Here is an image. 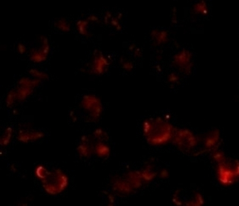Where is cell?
<instances>
[{"instance_id": "7c38bea8", "label": "cell", "mask_w": 239, "mask_h": 206, "mask_svg": "<svg viewBox=\"0 0 239 206\" xmlns=\"http://www.w3.org/2000/svg\"><path fill=\"white\" fill-rule=\"evenodd\" d=\"M95 140L92 135H83L81 136L80 142L77 146V151L80 157L89 158L94 154Z\"/></svg>"}, {"instance_id": "603a6c76", "label": "cell", "mask_w": 239, "mask_h": 206, "mask_svg": "<svg viewBox=\"0 0 239 206\" xmlns=\"http://www.w3.org/2000/svg\"><path fill=\"white\" fill-rule=\"evenodd\" d=\"M96 141H102L107 142L109 140V136L107 132L102 128L98 127L93 131L92 134Z\"/></svg>"}, {"instance_id": "4dcf8cb0", "label": "cell", "mask_w": 239, "mask_h": 206, "mask_svg": "<svg viewBox=\"0 0 239 206\" xmlns=\"http://www.w3.org/2000/svg\"><path fill=\"white\" fill-rule=\"evenodd\" d=\"M119 21L120 20L116 17H113L110 21L111 25L114 27L118 31H120L122 29V26L120 25Z\"/></svg>"}, {"instance_id": "ab89813d", "label": "cell", "mask_w": 239, "mask_h": 206, "mask_svg": "<svg viewBox=\"0 0 239 206\" xmlns=\"http://www.w3.org/2000/svg\"><path fill=\"white\" fill-rule=\"evenodd\" d=\"M122 16H123V14L122 13H119L116 18L118 19L119 20H121V19L122 18Z\"/></svg>"}, {"instance_id": "e0dca14e", "label": "cell", "mask_w": 239, "mask_h": 206, "mask_svg": "<svg viewBox=\"0 0 239 206\" xmlns=\"http://www.w3.org/2000/svg\"><path fill=\"white\" fill-rule=\"evenodd\" d=\"M151 36L154 45L157 46L165 44L169 40V33L166 30L154 29L151 31Z\"/></svg>"}, {"instance_id": "7402d4cb", "label": "cell", "mask_w": 239, "mask_h": 206, "mask_svg": "<svg viewBox=\"0 0 239 206\" xmlns=\"http://www.w3.org/2000/svg\"><path fill=\"white\" fill-rule=\"evenodd\" d=\"M54 26L63 33H68L71 30V24L65 18L58 19L54 23Z\"/></svg>"}, {"instance_id": "d6986e66", "label": "cell", "mask_w": 239, "mask_h": 206, "mask_svg": "<svg viewBox=\"0 0 239 206\" xmlns=\"http://www.w3.org/2000/svg\"><path fill=\"white\" fill-rule=\"evenodd\" d=\"M41 82L42 81L39 79L23 76L19 79L18 82V86H23L35 89V88H37L40 85Z\"/></svg>"}, {"instance_id": "d590c367", "label": "cell", "mask_w": 239, "mask_h": 206, "mask_svg": "<svg viewBox=\"0 0 239 206\" xmlns=\"http://www.w3.org/2000/svg\"><path fill=\"white\" fill-rule=\"evenodd\" d=\"M133 51H134V55L136 58H140L142 56V52L140 49L137 47Z\"/></svg>"}, {"instance_id": "44dd1931", "label": "cell", "mask_w": 239, "mask_h": 206, "mask_svg": "<svg viewBox=\"0 0 239 206\" xmlns=\"http://www.w3.org/2000/svg\"><path fill=\"white\" fill-rule=\"evenodd\" d=\"M193 11L195 14L206 16L208 13V7L206 1L201 0L196 3L193 6Z\"/></svg>"}, {"instance_id": "60d3db41", "label": "cell", "mask_w": 239, "mask_h": 206, "mask_svg": "<svg viewBox=\"0 0 239 206\" xmlns=\"http://www.w3.org/2000/svg\"><path fill=\"white\" fill-rule=\"evenodd\" d=\"M156 70H157L158 71H161V70H162V67H161L160 65H157L156 66Z\"/></svg>"}, {"instance_id": "8992f818", "label": "cell", "mask_w": 239, "mask_h": 206, "mask_svg": "<svg viewBox=\"0 0 239 206\" xmlns=\"http://www.w3.org/2000/svg\"><path fill=\"white\" fill-rule=\"evenodd\" d=\"M184 189H177L172 196V203L175 206H203L204 198L197 191H185Z\"/></svg>"}, {"instance_id": "2e32d148", "label": "cell", "mask_w": 239, "mask_h": 206, "mask_svg": "<svg viewBox=\"0 0 239 206\" xmlns=\"http://www.w3.org/2000/svg\"><path fill=\"white\" fill-rule=\"evenodd\" d=\"M94 154L102 159H107L111 154L110 147L106 142L96 141L94 147Z\"/></svg>"}, {"instance_id": "83f0119b", "label": "cell", "mask_w": 239, "mask_h": 206, "mask_svg": "<svg viewBox=\"0 0 239 206\" xmlns=\"http://www.w3.org/2000/svg\"><path fill=\"white\" fill-rule=\"evenodd\" d=\"M120 62L121 64V67L126 71H131L134 68V64L131 61H129L125 58H121Z\"/></svg>"}, {"instance_id": "5bb4252c", "label": "cell", "mask_w": 239, "mask_h": 206, "mask_svg": "<svg viewBox=\"0 0 239 206\" xmlns=\"http://www.w3.org/2000/svg\"><path fill=\"white\" fill-rule=\"evenodd\" d=\"M139 170L145 184L151 183L157 177L158 171L156 170L153 162L150 160Z\"/></svg>"}, {"instance_id": "52a82bcc", "label": "cell", "mask_w": 239, "mask_h": 206, "mask_svg": "<svg viewBox=\"0 0 239 206\" xmlns=\"http://www.w3.org/2000/svg\"><path fill=\"white\" fill-rule=\"evenodd\" d=\"M221 142V134L217 129L211 130L199 137V144L197 148L193 153L195 156L202 155L204 154L213 153L218 150Z\"/></svg>"}, {"instance_id": "74e56055", "label": "cell", "mask_w": 239, "mask_h": 206, "mask_svg": "<svg viewBox=\"0 0 239 206\" xmlns=\"http://www.w3.org/2000/svg\"><path fill=\"white\" fill-rule=\"evenodd\" d=\"M136 47L137 46L135 45V44H131V45H130V46L129 47V49L130 51H133Z\"/></svg>"}, {"instance_id": "9c48e42d", "label": "cell", "mask_w": 239, "mask_h": 206, "mask_svg": "<svg viewBox=\"0 0 239 206\" xmlns=\"http://www.w3.org/2000/svg\"><path fill=\"white\" fill-rule=\"evenodd\" d=\"M109 56H105L102 51L95 49L90 64L89 73L94 75H102L108 71L111 64Z\"/></svg>"}, {"instance_id": "836d02e7", "label": "cell", "mask_w": 239, "mask_h": 206, "mask_svg": "<svg viewBox=\"0 0 239 206\" xmlns=\"http://www.w3.org/2000/svg\"><path fill=\"white\" fill-rule=\"evenodd\" d=\"M177 8L175 7H173L172 10V22L174 24L177 23Z\"/></svg>"}, {"instance_id": "d6a6232c", "label": "cell", "mask_w": 239, "mask_h": 206, "mask_svg": "<svg viewBox=\"0 0 239 206\" xmlns=\"http://www.w3.org/2000/svg\"><path fill=\"white\" fill-rule=\"evenodd\" d=\"M112 18H113V16H112V13L111 12L107 11L105 13L104 19V23L106 25H108L110 22V21Z\"/></svg>"}, {"instance_id": "b9f144b4", "label": "cell", "mask_w": 239, "mask_h": 206, "mask_svg": "<svg viewBox=\"0 0 239 206\" xmlns=\"http://www.w3.org/2000/svg\"><path fill=\"white\" fill-rule=\"evenodd\" d=\"M18 206H28V205H27V204H26V203H22V204L19 205Z\"/></svg>"}, {"instance_id": "d4e9b609", "label": "cell", "mask_w": 239, "mask_h": 206, "mask_svg": "<svg viewBox=\"0 0 239 206\" xmlns=\"http://www.w3.org/2000/svg\"><path fill=\"white\" fill-rule=\"evenodd\" d=\"M29 73L31 76H33L34 78L35 79H39L41 81L43 80H47L49 79V74H47L46 72H43L40 70L35 69V68H31L29 70Z\"/></svg>"}, {"instance_id": "3957f363", "label": "cell", "mask_w": 239, "mask_h": 206, "mask_svg": "<svg viewBox=\"0 0 239 206\" xmlns=\"http://www.w3.org/2000/svg\"><path fill=\"white\" fill-rule=\"evenodd\" d=\"M43 190L47 194L56 196L64 191L69 184V178L60 169L49 170L46 176L40 181Z\"/></svg>"}, {"instance_id": "7bdbcfd3", "label": "cell", "mask_w": 239, "mask_h": 206, "mask_svg": "<svg viewBox=\"0 0 239 206\" xmlns=\"http://www.w3.org/2000/svg\"><path fill=\"white\" fill-rule=\"evenodd\" d=\"M13 112V114H17V113H18V112H17L16 109H14Z\"/></svg>"}, {"instance_id": "f1b7e54d", "label": "cell", "mask_w": 239, "mask_h": 206, "mask_svg": "<svg viewBox=\"0 0 239 206\" xmlns=\"http://www.w3.org/2000/svg\"><path fill=\"white\" fill-rule=\"evenodd\" d=\"M180 77L175 72H171L168 76V81L172 84L179 83Z\"/></svg>"}, {"instance_id": "cb8c5ba5", "label": "cell", "mask_w": 239, "mask_h": 206, "mask_svg": "<svg viewBox=\"0 0 239 206\" xmlns=\"http://www.w3.org/2000/svg\"><path fill=\"white\" fill-rule=\"evenodd\" d=\"M89 22L87 19L79 20L76 22V27L78 33L81 35L84 36L88 37L90 36V34L89 33L88 25Z\"/></svg>"}, {"instance_id": "4fadbf2b", "label": "cell", "mask_w": 239, "mask_h": 206, "mask_svg": "<svg viewBox=\"0 0 239 206\" xmlns=\"http://www.w3.org/2000/svg\"><path fill=\"white\" fill-rule=\"evenodd\" d=\"M44 137V133L42 131L30 128L20 129L17 134L18 140L22 143L37 141Z\"/></svg>"}, {"instance_id": "8d00e7d4", "label": "cell", "mask_w": 239, "mask_h": 206, "mask_svg": "<svg viewBox=\"0 0 239 206\" xmlns=\"http://www.w3.org/2000/svg\"><path fill=\"white\" fill-rule=\"evenodd\" d=\"M69 115H70V118H71L72 121L73 122H76L77 120V117L75 112L73 111H71L69 113Z\"/></svg>"}, {"instance_id": "7a4b0ae2", "label": "cell", "mask_w": 239, "mask_h": 206, "mask_svg": "<svg viewBox=\"0 0 239 206\" xmlns=\"http://www.w3.org/2000/svg\"><path fill=\"white\" fill-rule=\"evenodd\" d=\"M211 158L216 163V176L222 185L230 186L239 182V160L218 150L211 153Z\"/></svg>"}, {"instance_id": "f546056e", "label": "cell", "mask_w": 239, "mask_h": 206, "mask_svg": "<svg viewBox=\"0 0 239 206\" xmlns=\"http://www.w3.org/2000/svg\"><path fill=\"white\" fill-rule=\"evenodd\" d=\"M169 176V172L166 169H160L157 173V177L163 180L168 178Z\"/></svg>"}, {"instance_id": "ffe728a7", "label": "cell", "mask_w": 239, "mask_h": 206, "mask_svg": "<svg viewBox=\"0 0 239 206\" xmlns=\"http://www.w3.org/2000/svg\"><path fill=\"white\" fill-rule=\"evenodd\" d=\"M13 129L11 127H7L5 129L0 138V145L2 147H7L11 142L13 137Z\"/></svg>"}, {"instance_id": "1f68e13d", "label": "cell", "mask_w": 239, "mask_h": 206, "mask_svg": "<svg viewBox=\"0 0 239 206\" xmlns=\"http://www.w3.org/2000/svg\"><path fill=\"white\" fill-rule=\"evenodd\" d=\"M17 51L21 55H23L27 51V48L26 46L24 44L19 43L17 45Z\"/></svg>"}, {"instance_id": "277c9868", "label": "cell", "mask_w": 239, "mask_h": 206, "mask_svg": "<svg viewBox=\"0 0 239 206\" xmlns=\"http://www.w3.org/2000/svg\"><path fill=\"white\" fill-rule=\"evenodd\" d=\"M171 142L182 152L193 154L199 144V137L188 129L176 127Z\"/></svg>"}, {"instance_id": "6da1fadb", "label": "cell", "mask_w": 239, "mask_h": 206, "mask_svg": "<svg viewBox=\"0 0 239 206\" xmlns=\"http://www.w3.org/2000/svg\"><path fill=\"white\" fill-rule=\"evenodd\" d=\"M175 127L167 118L158 116L145 120L142 132L148 144L160 147L172 142Z\"/></svg>"}, {"instance_id": "8fae6325", "label": "cell", "mask_w": 239, "mask_h": 206, "mask_svg": "<svg viewBox=\"0 0 239 206\" xmlns=\"http://www.w3.org/2000/svg\"><path fill=\"white\" fill-rule=\"evenodd\" d=\"M111 187L113 193L120 196H129L136 191L124 175H116L112 178Z\"/></svg>"}, {"instance_id": "484cf974", "label": "cell", "mask_w": 239, "mask_h": 206, "mask_svg": "<svg viewBox=\"0 0 239 206\" xmlns=\"http://www.w3.org/2000/svg\"><path fill=\"white\" fill-rule=\"evenodd\" d=\"M49 171V169H47L44 165L39 164L35 167L34 174L36 178L40 181L46 176Z\"/></svg>"}, {"instance_id": "ba28073f", "label": "cell", "mask_w": 239, "mask_h": 206, "mask_svg": "<svg viewBox=\"0 0 239 206\" xmlns=\"http://www.w3.org/2000/svg\"><path fill=\"white\" fill-rule=\"evenodd\" d=\"M172 62L181 73L189 75L193 67V54L187 49H182L174 55Z\"/></svg>"}, {"instance_id": "f35d334b", "label": "cell", "mask_w": 239, "mask_h": 206, "mask_svg": "<svg viewBox=\"0 0 239 206\" xmlns=\"http://www.w3.org/2000/svg\"><path fill=\"white\" fill-rule=\"evenodd\" d=\"M10 169H11V171L13 172H16V166L14 165V164H12L11 166H10Z\"/></svg>"}, {"instance_id": "9a60e30c", "label": "cell", "mask_w": 239, "mask_h": 206, "mask_svg": "<svg viewBox=\"0 0 239 206\" xmlns=\"http://www.w3.org/2000/svg\"><path fill=\"white\" fill-rule=\"evenodd\" d=\"M135 191L142 188L145 183L144 182L139 170L129 171L124 175Z\"/></svg>"}, {"instance_id": "5b68a950", "label": "cell", "mask_w": 239, "mask_h": 206, "mask_svg": "<svg viewBox=\"0 0 239 206\" xmlns=\"http://www.w3.org/2000/svg\"><path fill=\"white\" fill-rule=\"evenodd\" d=\"M80 106L87 114L86 118L87 122H96L100 120L102 115L103 105L101 100L96 95H84L81 98Z\"/></svg>"}, {"instance_id": "4316f807", "label": "cell", "mask_w": 239, "mask_h": 206, "mask_svg": "<svg viewBox=\"0 0 239 206\" xmlns=\"http://www.w3.org/2000/svg\"><path fill=\"white\" fill-rule=\"evenodd\" d=\"M17 102L16 91V89H12L10 91L5 98V104L7 107L11 108Z\"/></svg>"}, {"instance_id": "30bf717a", "label": "cell", "mask_w": 239, "mask_h": 206, "mask_svg": "<svg viewBox=\"0 0 239 206\" xmlns=\"http://www.w3.org/2000/svg\"><path fill=\"white\" fill-rule=\"evenodd\" d=\"M40 47L31 49L29 53L30 60L35 63H41L45 62L50 52V45L46 36H40Z\"/></svg>"}, {"instance_id": "ac0fdd59", "label": "cell", "mask_w": 239, "mask_h": 206, "mask_svg": "<svg viewBox=\"0 0 239 206\" xmlns=\"http://www.w3.org/2000/svg\"><path fill=\"white\" fill-rule=\"evenodd\" d=\"M16 91L17 102H22L26 100L34 93V89L23 86H17Z\"/></svg>"}, {"instance_id": "e575fe53", "label": "cell", "mask_w": 239, "mask_h": 206, "mask_svg": "<svg viewBox=\"0 0 239 206\" xmlns=\"http://www.w3.org/2000/svg\"><path fill=\"white\" fill-rule=\"evenodd\" d=\"M87 20L89 22H90V21H91V22H100L99 18H98L96 16L94 15V14H91V15L89 16H88V18H87Z\"/></svg>"}]
</instances>
